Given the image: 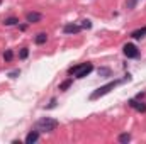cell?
Masks as SVG:
<instances>
[{"label": "cell", "instance_id": "6da1fadb", "mask_svg": "<svg viewBox=\"0 0 146 144\" xmlns=\"http://www.w3.org/2000/svg\"><path fill=\"white\" fill-rule=\"evenodd\" d=\"M124 81H131V75L127 73L122 80H114V81H109V83H106V85H102V87H99L97 90H94L92 93H90V100H99L100 97H104V95H107L110 90H114L117 85H121V83H124Z\"/></svg>", "mask_w": 146, "mask_h": 144}, {"label": "cell", "instance_id": "7a4b0ae2", "mask_svg": "<svg viewBox=\"0 0 146 144\" xmlns=\"http://www.w3.org/2000/svg\"><path fill=\"white\" fill-rule=\"evenodd\" d=\"M58 126H60V122H58L56 119L42 117V119H39V120L36 122L34 129H37L39 132H53V131H56V129H58Z\"/></svg>", "mask_w": 146, "mask_h": 144}, {"label": "cell", "instance_id": "3957f363", "mask_svg": "<svg viewBox=\"0 0 146 144\" xmlns=\"http://www.w3.org/2000/svg\"><path fill=\"white\" fill-rule=\"evenodd\" d=\"M122 53H124V56L129 58V59H136V58H139V49H138V46L133 44V42L124 44V46H122Z\"/></svg>", "mask_w": 146, "mask_h": 144}, {"label": "cell", "instance_id": "277c9868", "mask_svg": "<svg viewBox=\"0 0 146 144\" xmlns=\"http://www.w3.org/2000/svg\"><path fill=\"white\" fill-rule=\"evenodd\" d=\"M127 105L131 108H134V110H138V112H146V104L141 102L139 98H129L127 100Z\"/></svg>", "mask_w": 146, "mask_h": 144}, {"label": "cell", "instance_id": "5b68a950", "mask_svg": "<svg viewBox=\"0 0 146 144\" xmlns=\"http://www.w3.org/2000/svg\"><path fill=\"white\" fill-rule=\"evenodd\" d=\"M80 31H82V26H78V24H73V22L65 24V27H63V32H65V34H78Z\"/></svg>", "mask_w": 146, "mask_h": 144}, {"label": "cell", "instance_id": "8992f818", "mask_svg": "<svg viewBox=\"0 0 146 144\" xmlns=\"http://www.w3.org/2000/svg\"><path fill=\"white\" fill-rule=\"evenodd\" d=\"M92 71H94V65H92V63H85V65L80 68V71L76 73V78H85V76H88Z\"/></svg>", "mask_w": 146, "mask_h": 144}, {"label": "cell", "instance_id": "52a82bcc", "mask_svg": "<svg viewBox=\"0 0 146 144\" xmlns=\"http://www.w3.org/2000/svg\"><path fill=\"white\" fill-rule=\"evenodd\" d=\"M26 20H27V24L41 22V20H42V14H39V12H27V14H26Z\"/></svg>", "mask_w": 146, "mask_h": 144}, {"label": "cell", "instance_id": "ba28073f", "mask_svg": "<svg viewBox=\"0 0 146 144\" xmlns=\"http://www.w3.org/2000/svg\"><path fill=\"white\" fill-rule=\"evenodd\" d=\"M37 139H39V131L34 129V131H31L26 136V144H34V143H37Z\"/></svg>", "mask_w": 146, "mask_h": 144}, {"label": "cell", "instance_id": "9c48e42d", "mask_svg": "<svg viewBox=\"0 0 146 144\" xmlns=\"http://www.w3.org/2000/svg\"><path fill=\"white\" fill-rule=\"evenodd\" d=\"M145 36H146V26L145 27H139V29H136V31L131 32V37H133V39H143Z\"/></svg>", "mask_w": 146, "mask_h": 144}, {"label": "cell", "instance_id": "30bf717a", "mask_svg": "<svg viewBox=\"0 0 146 144\" xmlns=\"http://www.w3.org/2000/svg\"><path fill=\"white\" fill-rule=\"evenodd\" d=\"M46 41H48V34H46V32H39V34H36V37H34V42H36L37 46L46 44Z\"/></svg>", "mask_w": 146, "mask_h": 144}, {"label": "cell", "instance_id": "8fae6325", "mask_svg": "<svg viewBox=\"0 0 146 144\" xmlns=\"http://www.w3.org/2000/svg\"><path fill=\"white\" fill-rule=\"evenodd\" d=\"M72 85H73V78H68V80H65V81L60 83V90H61V92H66Z\"/></svg>", "mask_w": 146, "mask_h": 144}, {"label": "cell", "instance_id": "7c38bea8", "mask_svg": "<svg viewBox=\"0 0 146 144\" xmlns=\"http://www.w3.org/2000/svg\"><path fill=\"white\" fill-rule=\"evenodd\" d=\"M117 141H119L121 144H127L129 141H131V134H127V132H122V134H119Z\"/></svg>", "mask_w": 146, "mask_h": 144}, {"label": "cell", "instance_id": "4fadbf2b", "mask_svg": "<svg viewBox=\"0 0 146 144\" xmlns=\"http://www.w3.org/2000/svg\"><path fill=\"white\" fill-rule=\"evenodd\" d=\"M17 24H19V19H17V17H7V19L3 20V26H7V27L17 26Z\"/></svg>", "mask_w": 146, "mask_h": 144}, {"label": "cell", "instance_id": "5bb4252c", "mask_svg": "<svg viewBox=\"0 0 146 144\" xmlns=\"http://www.w3.org/2000/svg\"><path fill=\"white\" fill-rule=\"evenodd\" d=\"M83 65H85V63H80V65H73V66H70V68H68V75H76Z\"/></svg>", "mask_w": 146, "mask_h": 144}, {"label": "cell", "instance_id": "9a60e30c", "mask_svg": "<svg viewBox=\"0 0 146 144\" xmlns=\"http://www.w3.org/2000/svg\"><path fill=\"white\" fill-rule=\"evenodd\" d=\"M3 59H5L7 63H10V61L14 59V51H12V49H7V51L3 53Z\"/></svg>", "mask_w": 146, "mask_h": 144}, {"label": "cell", "instance_id": "2e32d148", "mask_svg": "<svg viewBox=\"0 0 146 144\" xmlns=\"http://www.w3.org/2000/svg\"><path fill=\"white\" fill-rule=\"evenodd\" d=\"M27 56H29V48H22L19 51V59H26Z\"/></svg>", "mask_w": 146, "mask_h": 144}, {"label": "cell", "instance_id": "e0dca14e", "mask_svg": "<svg viewBox=\"0 0 146 144\" xmlns=\"http://www.w3.org/2000/svg\"><path fill=\"white\" fill-rule=\"evenodd\" d=\"M80 26H82V29H90V27H92V22H90L88 19H83Z\"/></svg>", "mask_w": 146, "mask_h": 144}, {"label": "cell", "instance_id": "ac0fdd59", "mask_svg": "<svg viewBox=\"0 0 146 144\" xmlns=\"http://www.w3.org/2000/svg\"><path fill=\"white\" fill-rule=\"evenodd\" d=\"M99 75H100V76H109L110 70L109 68H99Z\"/></svg>", "mask_w": 146, "mask_h": 144}, {"label": "cell", "instance_id": "d6986e66", "mask_svg": "<svg viewBox=\"0 0 146 144\" xmlns=\"http://www.w3.org/2000/svg\"><path fill=\"white\" fill-rule=\"evenodd\" d=\"M19 75H21V71H19V70H14L12 73H9V76H10V78H17Z\"/></svg>", "mask_w": 146, "mask_h": 144}, {"label": "cell", "instance_id": "ffe728a7", "mask_svg": "<svg viewBox=\"0 0 146 144\" xmlns=\"http://www.w3.org/2000/svg\"><path fill=\"white\" fill-rule=\"evenodd\" d=\"M127 9H134V5H136V0H127Z\"/></svg>", "mask_w": 146, "mask_h": 144}, {"label": "cell", "instance_id": "44dd1931", "mask_svg": "<svg viewBox=\"0 0 146 144\" xmlns=\"http://www.w3.org/2000/svg\"><path fill=\"white\" fill-rule=\"evenodd\" d=\"M54 107H56V98H51V102H49V105H48L46 108H54Z\"/></svg>", "mask_w": 146, "mask_h": 144}, {"label": "cell", "instance_id": "7402d4cb", "mask_svg": "<svg viewBox=\"0 0 146 144\" xmlns=\"http://www.w3.org/2000/svg\"><path fill=\"white\" fill-rule=\"evenodd\" d=\"M143 97H145V92H139V93H138V95H136V98H139V100H141V98H143Z\"/></svg>", "mask_w": 146, "mask_h": 144}, {"label": "cell", "instance_id": "603a6c76", "mask_svg": "<svg viewBox=\"0 0 146 144\" xmlns=\"http://www.w3.org/2000/svg\"><path fill=\"white\" fill-rule=\"evenodd\" d=\"M27 26H29V24H22V26H21L19 29H21V31H26V29H27Z\"/></svg>", "mask_w": 146, "mask_h": 144}]
</instances>
